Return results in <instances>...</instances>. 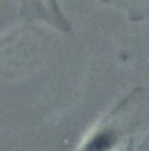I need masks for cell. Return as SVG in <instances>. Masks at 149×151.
Here are the masks:
<instances>
[{
  "label": "cell",
  "mask_w": 149,
  "mask_h": 151,
  "mask_svg": "<svg viewBox=\"0 0 149 151\" xmlns=\"http://www.w3.org/2000/svg\"><path fill=\"white\" fill-rule=\"evenodd\" d=\"M149 125V90L135 86L81 139L75 151H123Z\"/></svg>",
  "instance_id": "6da1fadb"
},
{
  "label": "cell",
  "mask_w": 149,
  "mask_h": 151,
  "mask_svg": "<svg viewBox=\"0 0 149 151\" xmlns=\"http://www.w3.org/2000/svg\"><path fill=\"white\" fill-rule=\"evenodd\" d=\"M44 12V18L49 25H53L56 30L62 32H70V21L67 19L60 0H34Z\"/></svg>",
  "instance_id": "7a4b0ae2"
}]
</instances>
